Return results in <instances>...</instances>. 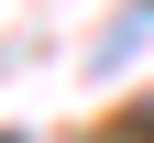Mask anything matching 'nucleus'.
<instances>
[{
	"label": "nucleus",
	"instance_id": "f257e3e1",
	"mask_svg": "<svg viewBox=\"0 0 154 143\" xmlns=\"http://www.w3.org/2000/svg\"><path fill=\"white\" fill-rule=\"evenodd\" d=\"M99 143H154V99H132V110H121V121H110V132H99Z\"/></svg>",
	"mask_w": 154,
	"mask_h": 143
}]
</instances>
